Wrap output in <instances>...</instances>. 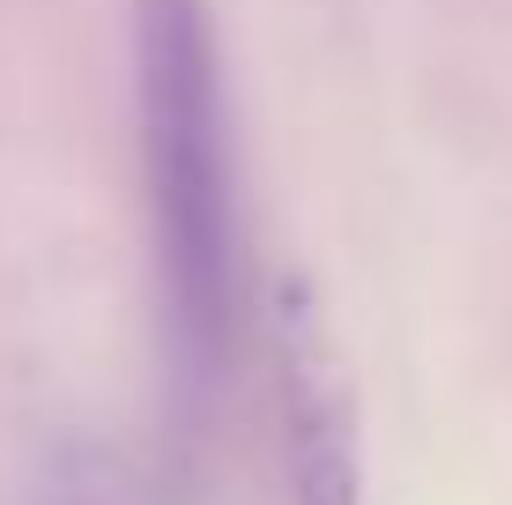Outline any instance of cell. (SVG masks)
<instances>
[{
  "instance_id": "obj_1",
  "label": "cell",
  "mask_w": 512,
  "mask_h": 505,
  "mask_svg": "<svg viewBox=\"0 0 512 505\" xmlns=\"http://www.w3.org/2000/svg\"><path fill=\"white\" fill-rule=\"evenodd\" d=\"M141 164L164 335L186 394L208 402L238 335V194L223 60L201 0H141Z\"/></svg>"
},
{
  "instance_id": "obj_2",
  "label": "cell",
  "mask_w": 512,
  "mask_h": 505,
  "mask_svg": "<svg viewBox=\"0 0 512 505\" xmlns=\"http://www.w3.org/2000/svg\"><path fill=\"white\" fill-rule=\"evenodd\" d=\"M282 483L290 505H357L349 402L305 298L282 305Z\"/></svg>"
}]
</instances>
